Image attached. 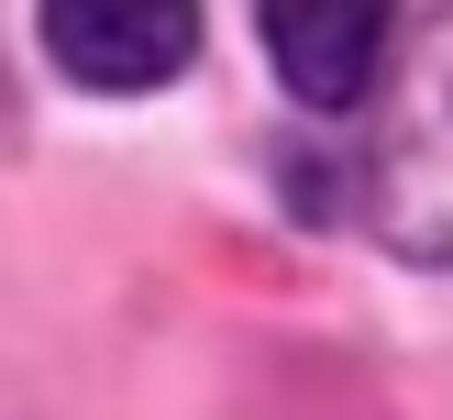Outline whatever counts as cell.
Here are the masks:
<instances>
[{
  "instance_id": "cell-2",
  "label": "cell",
  "mask_w": 453,
  "mask_h": 420,
  "mask_svg": "<svg viewBox=\"0 0 453 420\" xmlns=\"http://www.w3.org/2000/svg\"><path fill=\"white\" fill-rule=\"evenodd\" d=\"M398 0H265V56H277L288 100L310 111H354L388 66Z\"/></svg>"
},
{
  "instance_id": "cell-1",
  "label": "cell",
  "mask_w": 453,
  "mask_h": 420,
  "mask_svg": "<svg viewBox=\"0 0 453 420\" xmlns=\"http://www.w3.org/2000/svg\"><path fill=\"white\" fill-rule=\"evenodd\" d=\"M44 56L78 88H166L199 56V0H44Z\"/></svg>"
},
{
  "instance_id": "cell-3",
  "label": "cell",
  "mask_w": 453,
  "mask_h": 420,
  "mask_svg": "<svg viewBox=\"0 0 453 420\" xmlns=\"http://www.w3.org/2000/svg\"><path fill=\"white\" fill-rule=\"evenodd\" d=\"M0 111H12V88H0Z\"/></svg>"
}]
</instances>
